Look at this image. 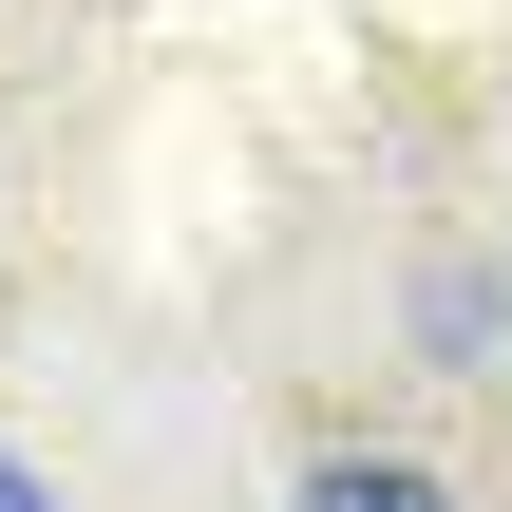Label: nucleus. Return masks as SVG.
<instances>
[{"mask_svg":"<svg viewBox=\"0 0 512 512\" xmlns=\"http://www.w3.org/2000/svg\"><path fill=\"white\" fill-rule=\"evenodd\" d=\"M0 512H57V494H38V475H19V456H0Z\"/></svg>","mask_w":512,"mask_h":512,"instance_id":"2","label":"nucleus"},{"mask_svg":"<svg viewBox=\"0 0 512 512\" xmlns=\"http://www.w3.org/2000/svg\"><path fill=\"white\" fill-rule=\"evenodd\" d=\"M285 512H456V494H437V475H399V456H323Z\"/></svg>","mask_w":512,"mask_h":512,"instance_id":"1","label":"nucleus"}]
</instances>
